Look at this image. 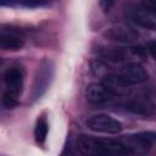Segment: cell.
Masks as SVG:
<instances>
[{
	"label": "cell",
	"mask_w": 156,
	"mask_h": 156,
	"mask_svg": "<svg viewBox=\"0 0 156 156\" xmlns=\"http://www.w3.org/2000/svg\"><path fill=\"white\" fill-rule=\"evenodd\" d=\"M78 151L83 156H130L119 140L80 135L77 139Z\"/></svg>",
	"instance_id": "cell-1"
},
{
	"label": "cell",
	"mask_w": 156,
	"mask_h": 156,
	"mask_svg": "<svg viewBox=\"0 0 156 156\" xmlns=\"http://www.w3.org/2000/svg\"><path fill=\"white\" fill-rule=\"evenodd\" d=\"M54 72H55V67H54L52 61L49 58H44L41 61V63L39 65L37 73H35L34 84H33V89H32V100L33 101L40 99L46 93V90L49 89V87L52 82Z\"/></svg>",
	"instance_id": "cell-2"
},
{
	"label": "cell",
	"mask_w": 156,
	"mask_h": 156,
	"mask_svg": "<svg viewBox=\"0 0 156 156\" xmlns=\"http://www.w3.org/2000/svg\"><path fill=\"white\" fill-rule=\"evenodd\" d=\"M128 150L129 155H144L150 151L155 141L154 132H141L136 134L126 135L119 140Z\"/></svg>",
	"instance_id": "cell-3"
},
{
	"label": "cell",
	"mask_w": 156,
	"mask_h": 156,
	"mask_svg": "<svg viewBox=\"0 0 156 156\" xmlns=\"http://www.w3.org/2000/svg\"><path fill=\"white\" fill-rule=\"evenodd\" d=\"M87 126L89 129L94 132L107 133V134H117L123 128L119 121L105 113H98L90 116L87 119Z\"/></svg>",
	"instance_id": "cell-4"
},
{
	"label": "cell",
	"mask_w": 156,
	"mask_h": 156,
	"mask_svg": "<svg viewBox=\"0 0 156 156\" xmlns=\"http://www.w3.org/2000/svg\"><path fill=\"white\" fill-rule=\"evenodd\" d=\"M124 16L133 23L154 30L156 28V16L155 12L145 10L143 6H129L124 10Z\"/></svg>",
	"instance_id": "cell-5"
},
{
	"label": "cell",
	"mask_w": 156,
	"mask_h": 156,
	"mask_svg": "<svg viewBox=\"0 0 156 156\" xmlns=\"http://www.w3.org/2000/svg\"><path fill=\"white\" fill-rule=\"evenodd\" d=\"M104 35L110 40H113L117 43H123V44L135 43L139 37L138 32L128 24H115V26L107 28L106 32L104 33Z\"/></svg>",
	"instance_id": "cell-6"
},
{
	"label": "cell",
	"mask_w": 156,
	"mask_h": 156,
	"mask_svg": "<svg viewBox=\"0 0 156 156\" xmlns=\"http://www.w3.org/2000/svg\"><path fill=\"white\" fill-rule=\"evenodd\" d=\"M127 84H141L149 79L146 69L138 62H129L121 67L118 74Z\"/></svg>",
	"instance_id": "cell-7"
},
{
	"label": "cell",
	"mask_w": 156,
	"mask_h": 156,
	"mask_svg": "<svg viewBox=\"0 0 156 156\" xmlns=\"http://www.w3.org/2000/svg\"><path fill=\"white\" fill-rule=\"evenodd\" d=\"M24 45V38L22 33L15 28L0 29V49L16 51L22 49Z\"/></svg>",
	"instance_id": "cell-8"
},
{
	"label": "cell",
	"mask_w": 156,
	"mask_h": 156,
	"mask_svg": "<svg viewBox=\"0 0 156 156\" xmlns=\"http://www.w3.org/2000/svg\"><path fill=\"white\" fill-rule=\"evenodd\" d=\"M4 82L6 85V93L17 98L23 89V72L17 67L9 68L4 74Z\"/></svg>",
	"instance_id": "cell-9"
},
{
	"label": "cell",
	"mask_w": 156,
	"mask_h": 156,
	"mask_svg": "<svg viewBox=\"0 0 156 156\" xmlns=\"http://www.w3.org/2000/svg\"><path fill=\"white\" fill-rule=\"evenodd\" d=\"M101 84L112 96H127L130 94V85L127 84L118 74H106Z\"/></svg>",
	"instance_id": "cell-10"
},
{
	"label": "cell",
	"mask_w": 156,
	"mask_h": 156,
	"mask_svg": "<svg viewBox=\"0 0 156 156\" xmlns=\"http://www.w3.org/2000/svg\"><path fill=\"white\" fill-rule=\"evenodd\" d=\"M85 96H87V100L89 102L95 104V105L105 104V102L110 101L113 98L101 83H91V84H89L87 87V90H85Z\"/></svg>",
	"instance_id": "cell-11"
},
{
	"label": "cell",
	"mask_w": 156,
	"mask_h": 156,
	"mask_svg": "<svg viewBox=\"0 0 156 156\" xmlns=\"http://www.w3.org/2000/svg\"><path fill=\"white\" fill-rule=\"evenodd\" d=\"M48 132H49V126L45 118H39L37 121L35 128H34V136L38 144H44L48 136Z\"/></svg>",
	"instance_id": "cell-12"
},
{
	"label": "cell",
	"mask_w": 156,
	"mask_h": 156,
	"mask_svg": "<svg viewBox=\"0 0 156 156\" xmlns=\"http://www.w3.org/2000/svg\"><path fill=\"white\" fill-rule=\"evenodd\" d=\"M101 55L104 58L112 61V62H121V61L126 60V51H123L121 49H115V48L105 49L101 51Z\"/></svg>",
	"instance_id": "cell-13"
},
{
	"label": "cell",
	"mask_w": 156,
	"mask_h": 156,
	"mask_svg": "<svg viewBox=\"0 0 156 156\" xmlns=\"http://www.w3.org/2000/svg\"><path fill=\"white\" fill-rule=\"evenodd\" d=\"M124 107L134 113H138V115H147V106L146 104L141 102V101H136V100H132V101H128Z\"/></svg>",
	"instance_id": "cell-14"
},
{
	"label": "cell",
	"mask_w": 156,
	"mask_h": 156,
	"mask_svg": "<svg viewBox=\"0 0 156 156\" xmlns=\"http://www.w3.org/2000/svg\"><path fill=\"white\" fill-rule=\"evenodd\" d=\"M2 104H4L7 108H13V107L17 106L18 102H17V98H15V96H12V95L5 93L4 96H2Z\"/></svg>",
	"instance_id": "cell-15"
},
{
	"label": "cell",
	"mask_w": 156,
	"mask_h": 156,
	"mask_svg": "<svg viewBox=\"0 0 156 156\" xmlns=\"http://www.w3.org/2000/svg\"><path fill=\"white\" fill-rule=\"evenodd\" d=\"M73 152H72V145H71V141L68 140V143L65 145L62 152H61V156H72Z\"/></svg>",
	"instance_id": "cell-16"
},
{
	"label": "cell",
	"mask_w": 156,
	"mask_h": 156,
	"mask_svg": "<svg viewBox=\"0 0 156 156\" xmlns=\"http://www.w3.org/2000/svg\"><path fill=\"white\" fill-rule=\"evenodd\" d=\"M146 50L151 54L152 57H155V41H150V43L146 45Z\"/></svg>",
	"instance_id": "cell-17"
},
{
	"label": "cell",
	"mask_w": 156,
	"mask_h": 156,
	"mask_svg": "<svg viewBox=\"0 0 156 156\" xmlns=\"http://www.w3.org/2000/svg\"><path fill=\"white\" fill-rule=\"evenodd\" d=\"M101 5H102V6H105V10H108V9H110V6H112V5H113V2H110V1H108V2H106V1H102V2H101Z\"/></svg>",
	"instance_id": "cell-18"
}]
</instances>
